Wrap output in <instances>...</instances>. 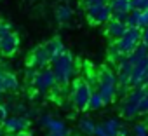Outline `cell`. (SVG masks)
Masks as SVG:
<instances>
[{
  "label": "cell",
  "mask_w": 148,
  "mask_h": 136,
  "mask_svg": "<svg viewBox=\"0 0 148 136\" xmlns=\"http://www.w3.org/2000/svg\"><path fill=\"white\" fill-rule=\"evenodd\" d=\"M51 68L56 75V80L59 86H70V82L75 77V59L73 56L66 51L64 54H61L59 58L51 61Z\"/></svg>",
  "instance_id": "1"
},
{
  "label": "cell",
  "mask_w": 148,
  "mask_h": 136,
  "mask_svg": "<svg viewBox=\"0 0 148 136\" xmlns=\"http://www.w3.org/2000/svg\"><path fill=\"white\" fill-rule=\"evenodd\" d=\"M98 93L103 96L105 105H110L119 93V77L112 68L103 66L98 73Z\"/></svg>",
  "instance_id": "2"
},
{
  "label": "cell",
  "mask_w": 148,
  "mask_h": 136,
  "mask_svg": "<svg viewBox=\"0 0 148 136\" xmlns=\"http://www.w3.org/2000/svg\"><path fill=\"white\" fill-rule=\"evenodd\" d=\"M92 87L89 86L87 80L84 79H77L73 80L71 84V89H70V101L71 105L75 106L77 110H86L89 108V101H91V96H92Z\"/></svg>",
  "instance_id": "3"
},
{
  "label": "cell",
  "mask_w": 148,
  "mask_h": 136,
  "mask_svg": "<svg viewBox=\"0 0 148 136\" xmlns=\"http://www.w3.org/2000/svg\"><path fill=\"white\" fill-rule=\"evenodd\" d=\"M143 96H145V87H134V89H131L124 96V100L120 103V115L124 119H129V120L134 119V117H138Z\"/></svg>",
  "instance_id": "4"
},
{
  "label": "cell",
  "mask_w": 148,
  "mask_h": 136,
  "mask_svg": "<svg viewBox=\"0 0 148 136\" xmlns=\"http://www.w3.org/2000/svg\"><path fill=\"white\" fill-rule=\"evenodd\" d=\"M37 124L45 129L47 136H71V129L66 126V122L54 115H40L37 119Z\"/></svg>",
  "instance_id": "5"
},
{
  "label": "cell",
  "mask_w": 148,
  "mask_h": 136,
  "mask_svg": "<svg viewBox=\"0 0 148 136\" xmlns=\"http://www.w3.org/2000/svg\"><path fill=\"white\" fill-rule=\"evenodd\" d=\"M19 49V37L12 32L9 23H0V54L12 56Z\"/></svg>",
  "instance_id": "6"
},
{
  "label": "cell",
  "mask_w": 148,
  "mask_h": 136,
  "mask_svg": "<svg viewBox=\"0 0 148 136\" xmlns=\"http://www.w3.org/2000/svg\"><path fill=\"white\" fill-rule=\"evenodd\" d=\"M139 44H141V28H134V26H129L127 32L119 40H115V45L122 51L124 56L131 54Z\"/></svg>",
  "instance_id": "7"
},
{
  "label": "cell",
  "mask_w": 148,
  "mask_h": 136,
  "mask_svg": "<svg viewBox=\"0 0 148 136\" xmlns=\"http://www.w3.org/2000/svg\"><path fill=\"white\" fill-rule=\"evenodd\" d=\"M117 77H119V93H129L132 89V63L129 58H122L117 63Z\"/></svg>",
  "instance_id": "8"
},
{
  "label": "cell",
  "mask_w": 148,
  "mask_h": 136,
  "mask_svg": "<svg viewBox=\"0 0 148 136\" xmlns=\"http://www.w3.org/2000/svg\"><path fill=\"white\" fill-rule=\"evenodd\" d=\"M32 86L35 87V91L38 94L51 93L58 86V80H56V75L52 72V68H44V70H38V73H37L35 80L32 82Z\"/></svg>",
  "instance_id": "9"
},
{
  "label": "cell",
  "mask_w": 148,
  "mask_h": 136,
  "mask_svg": "<svg viewBox=\"0 0 148 136\" xmlns=\"http://www.w3.org/2000/svg\"><path fill=\"white\" fill-rule=\"evenodd\" d=\"M87 18L94 25H106L108 21L113 19V11H112L110 4L94 5V7H89L87 9Z\"/></svg>",
  "instance_id": "10"
},
{
  "label": "cell",
  "mask_w": 148,
  "mask_h": 136,
  "mask_svg": "<svg viewBox=\"0 0 148 136\" xmlns=\"http://www.w3.org/2000/svg\"><path fill=\"white\" fill-rule=\"evenodd\" d=\"M30 119L25 117V115H9L4 122H2V127L11 133V134H23L30 129Z\"/></svg>",
  "instance_id": "11"
},
{
  "label": "cell",
  "mask_w": 148,
  "mask_h": 136,
  "mask_svg": "<svg viewBox=\"0 0 148 136\" xmlns=\"http://www.w3.org/2000/svg\"><path fill=\"white\" fill-rule=\"evenodd\" d=\"M49 65H51V54H49L47 45H40L35 51H32V54L28 58V66L37 68V70H44Z\"/></svg>",
  "instance_id": "12"
},
{
  "label": "cell",
  "mask_w": 148,
  "mask_h": 136,
  "mask_svg": "<svg viewBox=\"0 0 148 136\" xmlns=\"http://www.w3.org/2000/svg\"><path fill=\"white\" fill-rule=\"evenodd\" d=\"M127 23H124V21H117V19H112V21H108L106 23V35L110 37V38H113V40H119L125 32H127Z\"/></svg>",
  "instance_id": "13"
},
{
  "label": "cell",
  "mask_w": 148,
  "mask_h": 136,
  "mask_svg": "<svg viewBox=\"0 0 148 136\" xmlns=\"http://www.w3.org/2000/svg\"><path fill=\"white\" fill-rule=\"evenodd\" d=\"M4 89L5 93H16L19 89V79L12 72H4Z\"/></svg>",
  "instance_id": "14"
},
{
  "label": "cell",
  "mask_w": 148,
  "mask_h": 136,
  "mask_svg": "<svg viewBox=\"0 0 148 136\" xmlns=\"http://www.w3.org/2000/svg\"><path fill=\"white\" fill-rule=\"evenodd\" d=\"M47 49H49V54H51V61H52V59H56V58H59L61 54H64V52H66V47H64V44H63L59 38L51 40V42L47 44Z\"/></svg>",
  "instance_id": "15"
},
{
  "label": "cell",
  "mask_w": 148,
  "mask_h": 136,
  "mask_svg": "<svg viewBox=\"0 0 148 136\" xmlns=\"http://www.w3.org/2000/svg\"><path fill=\"white\" fill-rule=\"evenodd\" d=\"M96 126H98V124H96L91 117H82V119L79 120V129H80L84 134H87V136H94Z\"/></svg>",
  "instance_id": "16"
},
{
  "label": "cell",
  "mask_w": 148,
  "mask_h": 136,
  "mask_svg": "<svg viewBox=\"0 0 148 136\" xmlns=\"http://www.w3.org/2000/svg\"><path fill=\"white\" fill-rule=\"evenodd\" d=\"M108 4L113 12H131L132 11L131 0H108Z\"/></svg>",
  "instance_id": "17"
},
{
  "label": "cell",
  "mask_w": 148,
  "mask_h": 136,
  "mask_svg": "<svg viewBox=\"0 0 148 136\" xmlns=\"http://www.w3.org/2000/svg\"><path fill=\"white\" fill-rule=\"evenodd\" d=\"M103 124H105L106 134H112V136H117V133H119V129H120V126H122V122H120L119 119H106Z\"/></svg>",
  "instance_id": "18"
},
{
  "label": "cell",
  "mask_w": 148,
  "mask_h": 136,
  "mask_svg": "<svg viewBox=\"0 0 148 136\" xmlns=\"http://www.w3.org/2000/svg\"><path fill=\"white\" fill-rule=\"evenodd\" d=\"M71 9L68 7V5H59L58 7V11H56V18H58V21L59 23H66V21H70L71 19Z\"/></svg>",
  "instance_id": "19"
},
{
  "label": "cell",
  "mask_w": 148,
  "mask_h": 136,
  "mask_svg": "<svg viewBox=\"0 0 148 136\" xmlns=\"http://www.w3.org/2000/svg\"><path fill=\"white\" fill-rule=\"evenodd\" d=\"M122 58H125V56L122 54V51H120V49L115 45V42H113V44L108 47V59H110L112 63H115V65H117Z\"/></svg>",
  "instance_id": "20"
},
{
  "label": "cell",
  "mask_w": 148,
  "mask_h": 136,
  "mask_svg": "<svg viewBox=\"0 0 148 136\" xmlns=\"http://www.w3.org/2000/svg\"><path fill=\"white\" fill-rule=\"evenodd\" d=\"M103 106H105L103 96H101L98 91H94L92 96H91V101H89V108H91V110H99V108H103Z\"/></svg>",
  "instance_id": "21"
},
{
  "label": "cell",
  "mask_w": 148,
  "mask_h": 136,
  "mask_svg": "<svg viewBox=\"0 0 148 136\" xmlns=\"http://www.w3.org/2000/svg\"><path fill=\"white\" fill-rule=\"evenodd\" d=\"M139 16H141V11H136V9H132L131 11V14H129V18H127V26H134V28H139Z\"/></svg>",
  "instance_id": "22"
},
{
  "label": "cell",
  "mask_w": 148,
  "mask_h": 136,
  "mask_svg": "<svg viewBox=\"0 0 148 136\" xmlns=\"http://www.w3.org/2000/svg\"><path fill=\"white\" fill-rule=\"evenodd\" d=\"M132 134L134 136H148V126H146V122H138L132 127Z\"/></svg>",
  "instance_id": "23"
},
{
  "label": "cell",
  "mask_w": 148,
  "mask_h": 136,
  "mask_svg": "<svg viewBox=\"0 0 148 136\" xmlns=\"http://www.w3.org/2000/svg\"><path fill=\"white\" fill-rule=\"evenodd\" d=\"M11 112H12V105L11 103H0V122H4L9 117Z\"/></svg>",
  "instance_id": "24"
},
{
  "label": "cell",
  "mask_w": 148,
  "mask_h": 136,
  "mask_svg": "<svg viewBox=\"0 0 148 136\" xmlns=\"http://www.w3.org/2000/svg\"><path fill=\"white\" fill-rule=\"evenodd\" d=\"M131 5L136 11H148V0H131Z\"/></svg>",
  "instance_id": "25"
},
{
  "label": "cell",
  "mask_w": 148,
  "mask_h": 136,
  "mask_svg": "<svg viewBox=\"0 0 148 136\" xmlns=\"http://www.w3.org/2000/svg\"><path fill=\"white\" fill-rule=\"evenodd\" d=\"M12 110L16 112V115H25V117H28V108H26V105H23V103L12 105Z\"/></svg>",
  "instance_id": "26"
},
{
  "label": "cell",
  "mask_w": 148,
  "mask_h": 136,
  "mask_svg": "<svg viewBox=\"0 0 148 136\" xmlns=\"http://www.w3.org/2000/svg\"><path fill=\"white\" fill-rule=\"evenodd\" d=\"M37 73H38L37 68L28 66V68H26V72H25V77H26V80H28V82H33V80H35V77H37Z\"/></svg>",
  "instance_id": "27"
},
{
  "label": "cell",
  "mask_w": 148,
  "mask_h": 136,
  "mask_svg": "<svg viewBox=\"0 0 148 136\" xmlns=\"http://www.w3.org/2000/svg\"><path fill=\"white\" fill-rule=\"evenodd\" d=\"M139 115H148V93H145V96H143V100H141Z\"/></svg>",
  "instance_id": "28"
},
{
  "label": "cell",
  "mask_w": 148,
  "mask_h": 136,
  "mask_svg": "<svg viewBox=\"0 0 148 136\" xmlns=\"http://www.w3.org/2000/svg\"><path fill=\"white\" fill-rule=\"evenodd\" d=\"M82 4L86 5V9L94 7V5H101V4H108L106 0H82Z\"/></svg>",
  "instance_id": "29"
},
{
  "label": "cell",
  "mask_w": 148,
  "mask_h": 136,
  "mask_svg": "<svg viewBox=\"0 0 148 136\" xmlns=\"http://www.w3.org/2000/svg\"><path fill=\"white\" fill-rule=\"evenodd\" d=\"M94 136H106V129H105V124H98L96 126V131H94Z\"/></svg>",
  "instance_id": "30"
},
{
  "label": "cell",
  "mask_w": 148,
  "mask_h": 136,
  "mask_svg": "<svg viewBox=\"0 0 148 136\" xmlns=\"http://www.w3.org/2000/svg\"><path fill=\"white\" fill-rule=\"evenodd\" d=\"M141 44H145V45H148V26L141 30Z\"/></svg>",
  "instance_id": "31"
},
{
  "label": "cell",
  "mask_w": 148,
  "mask_h": 136,
  "mask_svg": "<svg viewBox=\"0 0 148 136\" xmlns=\"http://www.w3.org/2000/svg\"><path fill=\"white\" fill-rule=\"evenodd\" d=\"M5 93V89H4V70L0 68V96H2Z\"/></svg>",
  "instance_id": "32"
},
{
  "label": "cell",
  "mask_w": 148,
  "mask_h": 136,
  "mask_svg": "<svg viewBox=\"0 0 148 136\" xmlns=\"http://www.w3.org/2000/svg\"><path fill=\"white\" fill-rule=\"evenodd\" d=\"M117 136H129V129L122 124V126H120V129H119V133H117Z\"/></svg>",
  "instance_id": "33"
},
{
  "label": "cell",
  "mask_w": 148,
  "mask_h": 136,
  "mask_svg": "<svg viewBox=\"0 0 148 136\" xmlns=\"http://www.w3.org/2000/svg\"><path fill=\"white\" fill-rule=\"evenodd\" d=\"M4 131H5L4 127H0V136H5V133H4Z\"/></svg>",
  "instance_id": "34"
},
{
  "label": "cell",
  "mask_w": 148,
  "mask_h": 136,
  "mask_svg": "<svg viewBox=\"0 0 148 136\" xmlns=\"http://www.w3.org/2000/svg\"><path fill=\"white\" fill-rule=\"evenodd\" d=\"M145 93H148V84H146V86H145Z\"/></svg>",
  "instance_id": "35"
},
{
  "label": "cell",
  "mask_w": 148,
  "mask_h": 136,
  "mask_svg": "<svg viewBox=\"0 0 148 136\" xmlns=\"http://www.w3.org/2000/svg\"><path fill=\"white\" fill-rule=\"evenodd\" d=\"M106 136H112V134H106Z\"/></svg>",
  "instance_id": "36"
},
{
  "label": "cell",
  "mask_w": 148,
  "mask_h": 136,
  "mask_svg": "<svg viewBox=\"0 0 148 136\" xmlns=\"http://www.w3.org/2000/svg\"><path fill=\"white\" fill-rule=\"evenodd\" d=\"M132 136H134V134H132Z\"/></svg>",
  "instance_id": "37"
}]
</instances>
